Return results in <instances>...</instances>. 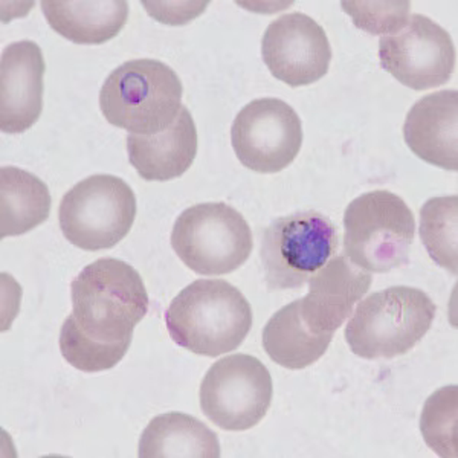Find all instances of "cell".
Masks as SVG:
<instances>
[{
    "label": "cell",
    "instance_id": "1",
    "mask_svg": "<svg viewBox=\"0 0 458 458\" xmlns=\"http://www.w3.org/2000/svg\"><path fill=\"white\" fill-rule=\"evenodd\" d=\"M71 295L72 313L60 332L63 358L84 373L114 369L150 306L140 272L118 259H99L73 278Z\"/></svg>",
    "mask_w": 458,
    "mask_h": 458
},
{
    "label": "cell",
    "instance_id": "2",
    "mask_svg": "<svg viewBox=\"0 0 458 458\" xmlns=\"http://www.w3.org/2000/svg\"><path fill=\"white\" fill-rule=\"evenodd\" d=\"M165 323L177 345L217 358L243 344L252 327V309L242 291L228 282L198 280L170 302Z\"/></svg>",
    "mask_w": 458,
    "mask_h": 458
},
{
    "label": "cell",
    "instance_id": "3",
    "mask_svg": "<svg viewBox=\"0 0 458 458\" xmlns=\"http://www.w3.org/2000/svg\"><path fill=\"white\" fill-rule=\"evenodd\" d=\"M182 94L181 79L168 64L138 58L112 71L99 92V107L109 124L133 135H155L176 120Z\"/></svg>",
    "mask_w": 458,
    "mask_h": 458
},
{
    "label": "cell",
    "instance_id": "4",
    "mask_svg": "<svg viewBox=\"0 0 458 458\" xmlns=\"http://www.w3.org/2000/svg\"><path fill=\"white\" fill-rule=\"evenodd\" d=\"M436 313V304L420 289L388 287L360 302L345 327V341L364 360H393L420 343Z\"/></svg>",
    "mask_w": 458,
    "mask_h": 458
},
{
    "label": "cell",
    "instance_id": "5",
    "mask_svg": "<svg viewBox=\"0 0 458 458\" xmlns=\"http://www.w3.org/2000/svg\"><path fill=\"white\" fill-rule=\"evenodd\" d=\"M416 222L397 194H362L344 213V254L360 269L386 274L410 263Z\"/></svg>",
    "mask_w": 458,
    "mask_h": 458
},
{
    "label": "cell",
    "instance_id": "6",
    "mask_svg": "<svg viewBox=\"0 0 458 458\" xmlns=\"http://www.w3.org/2000/svg\"><path fill=\"white\" fill-rule=\"evenodd\" d=\"M172 248L199 276H226L250 259L254 240L250 225L226 203H199L173 226Z\"/></svg>",
    "mask_w": 458,
    "mask_h": 458
},
{
    "label": "cell",
    "instance_id": "7",
    "mask_svg": "<svg viewBox=\"0 0 458 458\" xmlns=\"http://www.w3.org/2000/svg\"><path fill=\"white\" fill-rule=\"evenodd\" d=\"M332 220L318 211L278 217L261 234L260 259L269 291H293L323 267L338 248Z\"/></svg>",
    "mask_w": 458,
    "mask_h": 458
},
{
    "label": "cell",
    "instance_id": "8",
    "mask_svg": "<svg viewBox=\"0 0 458 458\" xmlns=\"http://www.w3.org/2000/svg\"><path fill=\"white\" fill-rule=\"evenodd\" d=\"M136 208L135 193L121 177L95 174L63 196L58 224L80 250H110L131 233Z\"/></svg>",
    "mask_w": 458,
    "mask_h": 458
},
{
    "label": "cell",
    "instance_id": "9",
    "mask_svg": "<svg viewBox=\"0 0 458 458\" xmlns=\"http://www.w3.org/2000/svg\"><path fill=\"white\" fill-rule=\"evenodd\" d=\"M274 386L269 370L250 354H231L217 360L200 386V408L225 431H246L267 414Z\"/></svg>",
    "mask_w": 458,
    "mask_h": 458
},
{
    "label": "cell",
    "instance_id": "10",
    "mask_svg": "<svg viewBox=\"0 0 458 458\" xmlns=\"http://www.w3.org/2000/svg\"><path fill=\"white\" fill-rule=\"evenodd\" d=\"M231 142L235 157L252 172H283L301 150V120L282 99H254L235 116Z\"/></svg>",
    "mask_w": 458,
    "mask_h": 458
},
{
    "label": "cell",
    "instance_id": "11",
    "mask_svg": "<svg viewBox=\"0 0 458 458\" xmlns=\"http://www.w3.org/2000/svg\"><path fill=\"white\" fill-rule=\"evenodd\" d=\"M455 47L446 30L422 14H412L405 27L380 38V66L412 90L448 83L455 69Z\"/></svg>",
    "mask_w": 458,
    "mask_h": 458
},
{
    "label": "cell",
    "instance_id": "12",
    "mask_svg": "<svg viewBox=\"0 0 458 458\" xmlns=\"http://www.w3.org/2000/svg\"><path fill=\"white\" fill-rule=\"evenodd\" d=\"M261 55L276 80L301 88L327 75L332 47L323 27L312 17L291 13L266 28Z\"/></svg>",
    "mask_w": 458,
    "mask_h": 458
},
{
    "label": "cell",
    "instance_id": "13",
    "mask_svg": "<svg viewBox=\"0 0 458 458\" xmlns=\"http://www.w3.org/2000/svg\"><path fill=\"white\" fill-rule=\"evenodd\" d=\"M371 282L370 272L345 256L334 257L309 280V293L300 298L302 321L313 334L335 335L370 291Z\"/></svg>",
    "mask_w": 458,
    "mask_h": 458
},
{
    "label": "cell",
    "instance_id": "14",
    "mask_svg": "<svg viewBox=\"0 0 458 458\" xmlns=\"http://www.w3.org/2000/svg\"><path fill=\"white\" fill-rule=\"evenodd\" d=\"M45 71V58L37 43L23 40L4 49L0 60V129L4 133H23L40 118Z\"/></svg>",
    "mask_w": 458,
    "mask_h": 458
},
{
    "label": "cell",
    "instance_id": "15",
    "mask_svg": "<svg viewBox=\"0 0 458 458\" xmlns=\"http://www.w3.org/2000/svg\"><path fill=\"white\" fill-rule=\"evenodd\" d=\"M410 150L434 167L458 170V92L440 90L419 99L406 114Z\"/></svg>",
    "mask_w": 458,
    "mask_h": 458
},
{
    "label": "cell",
    "instance_id": "16",
    "mask_svg": "<svg viewBox=\"0 0 458 458\" xmlns=\"http://www.w3.org/2000/svg\"><path fill=\"white\" fill-rule=\"evenodd\" d=\"M198 129L182 106L176 120L155 135H127L129 161L148 182H165L182 176L198 155Z\"/></svg>",
    "mask_w": 458,
    "mask_h": 458
},
{
    "label": "cell",
    "instance_id": "17",
    "mask_svg": "<svg viewBox=\"0 0 458 458\" xmlns=\"http://www.w3.org/2000/svg\"><path fill=\"white\" fill-rule=\"evenodd\" d=\"M49 27L77 45H103L120 34L129 17L124 0L42 2Z\"/></svg>",
    "mask_w": 458,
    "mask_h": 458
},
{
    "label": "cell",
    "instance_id": "18",
    "mask_svg": "<svg viewBox=\"0 0 458 458\" xmlns=\"http://www.w3.org/2000/svg\"><path fill=\"white\" fill-rule=\"evenodd\" d=\"M141 458H219L216 432L196 417L167 412L155 417L140 440Z\"/></svg>",
    "mask_w": 458,
    "mask_h": 458
},
{
    "label": "cell",
    "instance_id": "19",
    "mask_svg": "<svg viewBox=\"0 0 458 458\" xmlns=\"http://www.w3.org/2000/svg\"><path fill=\"white\" fill-rule=\"evenodd\" d=\"M334 335H317L302 321L300 300L272 315L263 328V349L276 364L302 370L327 352Z\"/></svg>",
    "mask_w": 458,
    "mask_h": 458
},
{
    "label": "cell",
    "instance_id": "20",
    "mask_svg": "<svg viewBox=\"0 0 458 458\" xmlns=\"http://www.w3.org/2000/svg\"><path fill=\"white\" fill-rule=\"evenodd\" d=\"M53 198L42 179L17 167L0 168V237H14L47 222Z\"/></svg>",
    "mask_w": 458,
    "mask_h": 458
},
{
    "label": "cell",
    "instance_id": "21",
    "mask_svg": "<svg viewBox=\"0 0 458 458\" xmlns=\"http://www.w3.org/2000/svg\"><path fill=\"white\" fill-rule=\"evenodd\" d=\"M458 198L429 199L420 209V237L428 254L453 276L458 269Z\"/></svg>",
    "mask_w": 458,
    "mask_h": 458
},
{
    "label": "cell",
    "instance_id": "22",
    "mask_svg": "<svg viewBox=\"0 0 458 458\" xmlns=\"http://www.w3.org/2000/svg\"><path fill=\"white\" fill-rule=\"evenodd\" d=\"M457 386L436 391L423 408L420 429L428 446L440 457H457Z\"/></svg>",
    "mask_w": 458,
    "mask_h": 458
},
{
    "label": "cell",
    "instance_id": "23",
    "mask_svg": "<svg viewBox=\"0 0 458 458\" xmlns=\"http://www.w3.org/2000/svg\"><path fill=\"white\" fill-rule=\"evenodd\" d=\"M356 27L376 34H394L410 19V2H343Z\"/></svg>",
    "mask_w": 458,
    "mask_h": 458
}]
</instances>
